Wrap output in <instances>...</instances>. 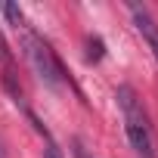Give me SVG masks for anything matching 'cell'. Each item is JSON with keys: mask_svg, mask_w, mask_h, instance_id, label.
<instances>
[{"mask_svg": "<svg viewBox=\"0 0 158 158\" xmlns=\"http://www.w3.org/2000/svg\"><path fill=\"white\" fill-rule=\"evenodd\" d=\"M115 99H118V109H121V118H124V130H127V139L133 146V152L139 158H155V143H152V127H149V118L133 93V87L121 84L115 90Z\"/></svg>", "mask_w": 158, "mask_h": 158, "instance_id": "obj_1", "label": "cell"}, {"mask_svg": "<svg viewBox=\"0 0 158 158\" xmlns=\"http://www.w3.org/2000/svg\"><path fill=\"white\" fill-rule=\"evenodd\" d=\"M22 47H25V56H28V62H31V68L37 71L40 81H44L47 87H59V84H62V62L56 59L53 47H50L40 34H34L28 25L22 28Z\"/></svg>", "mask_w": 158, "mask_h": 158, "instance_id": "obj_2", "label": "cell"}, {"mask_svg": "<svg viewBox=\"0 0 158 158\" xmlns=\"http://www.w3.org/2000/svg\"><path fill=\"white\" fill-rule=\"evenodd\" d=\"M130 13H133V22H136L139 34L146 37V44L152 47V56H155V62H158V22H155L143 6H136V3H130Z\"/></svg>", "mask_w": 158, "mask_h": 158, "instance_id": "obj_3", "label": "cell"}, {"mask_svg": "<svg viewBox=\"0 0 158 158\" xmlns=\"http://www.w3.org/2000/svg\"><path fill=\"white\" fill-rule=\"evenodd\" d=\"M0 13H3L10 22H13V28H25V19H22V10L16 6V3H3L0 6Z\"/></svg>", "mask_w": 158, "mask_h": 158, "instance_id": "obj_4", "label": "cell"}, {"mask_svg": "<svg viewBox=\"0 0 158 158\" xmlns=\"http://www.w3.org/2000/svg\"><path fill=\"white\" fill-rule=\"evenodd\" d=\"M44 158H62V152H59V146H56L53 139H47V149H44Z\"/></svg>", "mask_w": 158, "mask_h": 158, "instance_id": "obj_5", "label": "cell"}, {"mask_svg": "<svg viewBox=\"0 0 158 158\" xmlns=\"http://www.w3.org/2000/svg\"><path fill=\"white\" fill-rule=\"evenodd\" d=\"M74 155H77V158H90V155H87V149H84L81 143H74Z\"/></svg>", "mask_w": 158, "mask_h": 158, "instance_id": "obj_6", "label": "cell"}, {"mask_svg": "<svg viewBox=\"0 0 158 158\" xmlns=\"http://www.w3.org/2000/svg\"><path fill=\"white\" fill-rule=\"evenodd\" d=\"M0 158H6V152H3V143H0Z\"/></svg>", "mask_w": 158, "mask_h": 158, "instance_id": "obj_7", "label": "cell"}]
</instances>
